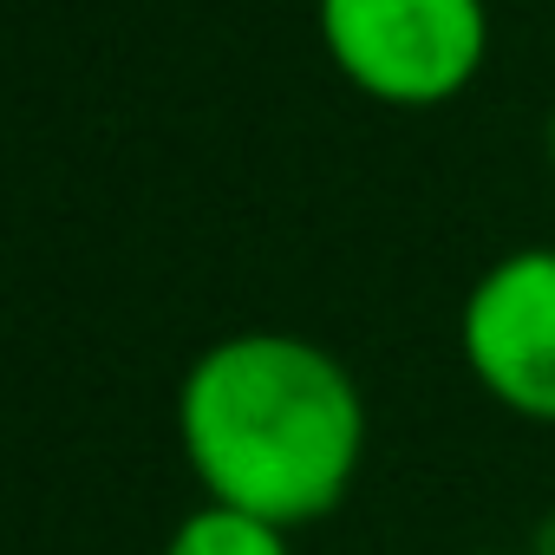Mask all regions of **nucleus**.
Wrapping results in <instances>:
<instances>
[{"instance_id":"nucleus-1","label":"nucleus","mask_w":555,"mask_h":555,"mask_svg":"<svg viewBox=\"0 0 555 555\" xmlns=\"http://www.w3.org/2000/svg\"><path fill=\"white\" fill-rule=\"evenodd\" d=\"M177 431L209 503L295 529L347 496L366 457V399L301 334H229L190 366Z\"/></svg>"},{"instance_id":"nucleus-2","label":"nucleus","mask_w":555,"mask_h":555,"mask_svg":"<svg viewBox=\"0 0 555 555\" xmlns=\"http://www.w3.org/2000/svg\"><path fill=\"white\" fill-rule=\"evenodd\" d=\"M321 40L347 86L379 105H451L490 53L483 0H321Z\"/></svg>"},{"instance_id":"nucleus-3","label":"nucleus","mask_w":555,"mask_h":555,"mask_svg":"<svg viewBox=\"0 0 555 555\" xmlns=\"http://www.w3.org/2000/svg\"><path fill=\"white\" fill-rule=\"evenodd\" d=\"M464 360L496 405L555 425V248H516L483 268L464 301Z\"/></svg>"},{"instance_id":"nucleus-4","label":"nucleus","mask_w":555,"mask_h":555,"mask_svg":"<svg viewBox=\"0 0 555 555\" xmlns=\"http://www.w3.org/2000/svg\"><path fill=\"white\" fill-rule=\"evenodd\" d=\"M164 555H288V529L268 516H248L235 503H203L177 522Z\"/></svg>"},{"instance_id":"nucleus-5","label":"nucleus","mask_w":555,"mask_h":555,"mask_svg":"<svg viewBox=\"0 0 555 555\" xmlns=\"http://www.w3.org/2000/svg\"><path fill=\"white\" fill-rule=\"evenodd\" d=\"M548 164H555V112H548Z\"/></svg>"},{"instance_id":"nucleus-6","label":"nucleus","mask_w":555,"mask_h":555,"mask_svg":"<svg viewBox=\"0 0 555 555\" xmlns=\"http://www.w3.org/2000/svg\"><path fill=\"white\" fill-rule=\"evenodd\" d=\"M490 555H503V548H490Z\"/></svg>"}]
</instances>
